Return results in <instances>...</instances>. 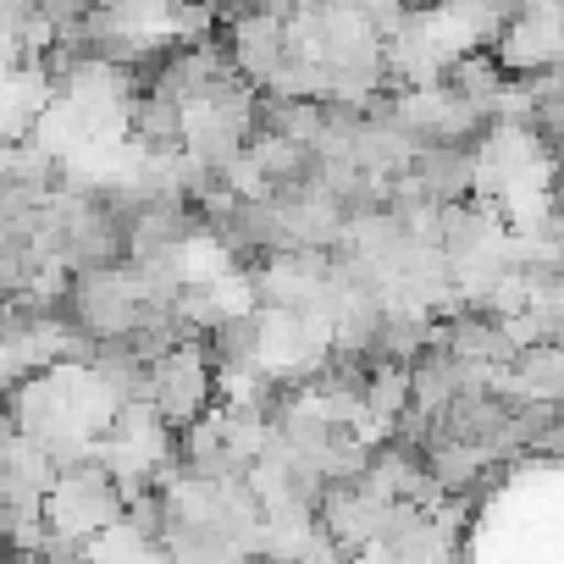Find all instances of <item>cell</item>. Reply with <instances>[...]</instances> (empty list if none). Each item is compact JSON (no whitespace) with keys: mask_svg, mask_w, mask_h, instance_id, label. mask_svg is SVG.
Listing matches in <instances>:
<instances>
[{"mask_svg":"<svg viewBox=\"0 0 564 564\" xmlns=\"http://www.w3.org/2000/svg\"><path fill=\"white\" fill-rule=\"evenodd\" d=\"M144 399L161 410V421H166L172 432H183V426L205 421V415L221 404V377H216V366H210V355H205L199 344H177L172 355H161V360L150 366Z\"/></svg>","mask_w":564,"mask_h":564,"instance_id":"6da1fadb","label":"cell"},{"mask_svg":"<svg viewBox=\"0 0 564 564\" xmlns=\"http://www.w3.org/2000/svg\"><path fill=\"white\" fill-rule=\"evenodd\" d=\"M476 150L481 144H465V139H421L410 155V177L437 205H459L470 199V183H476Z\"/></svg>","mask_w":564,"mask_h":564,"instance_id":"3957f363","label":"cell"},{"mask_svg":"<svg viewBox=\"0 0 564 564\" xmlns=\"http://www.w3.org/2000/svg\"><path fill=\"white\" fill-rule=\"evenodd\" d=\"M199 349L210 355V366H216V377L221 382H232V377H249V371H260L265 366V316L249 305V311H221L205 333H199Z\"/></svg>","mask_w":564,"mask_h":564,"instance_id":"7a4b0ae2","label":"cell"}]
</instances>
